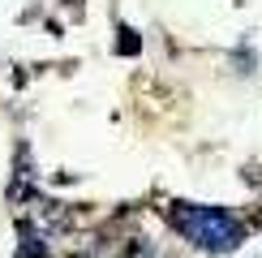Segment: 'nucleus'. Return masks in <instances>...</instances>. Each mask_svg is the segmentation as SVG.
Wrapping results in <instances>:
<instances>
[{
	"instance_id": "obj_1",
	"label": "nucleus",
	"mask_w": 262,
	"mask_h": 258,
	"mask_svg": "<svg viewBox=\"0 0 262 258\" xmlns=\"http://www.w3.org/2000/svg\"><path fill=\"white\" fill-rule=\"evenodd\" d=\"M172 224H177L193 245H202V250H236L241 236H245V228L232 215L215 211V207H177L172 211Z\"/></svg>"
}]
</instances>
